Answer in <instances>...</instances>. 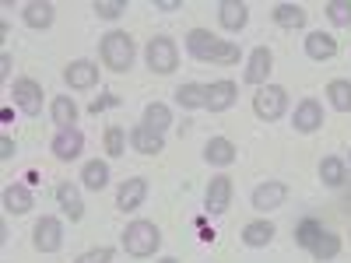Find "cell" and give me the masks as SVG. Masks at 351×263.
<instances>
[{
    "mask_svg": "<svg viewBox=\"0 0 351 263\" xmlns=\"http://www.w3.org/2000/svg\"><path fill=\"white\" fill-rule=\"evenodd\" d=\"M309 253H313L319 263L334 260V256L341 253V236H334V231H327V228H324V231H319V239H316V246H313Z\"/></svg>",
    "mask_w": 351,
    "mask_h": 263,
    "instance_id": "31",
    "label": "cell"
},
{
    "mask_svg": "<svg viewBox=\"0 0 351 263\" xmlns=\"http://www.w3.org/2000/svg\"><path fill=\"white\" fill-rule=\"evenodd\" d=\"M158 263H180V260H172V256H165V260H158Z\"/></svg>",
    "mask_w": 351,
    "mask_h": 263,
    "instance_id": "42",
    "label": "cell"
},
{
    "mask_svg": "<svg viewBox=\"0 0 351 263\" xmlns=\"http://www.w3.org/2000/svg\"><path fill=\"white\" fill-rule=\"evenodd\" d=\"M49 148H53L56 162H74V158H81V151H84V134H81L77 127L56 130V137H53Z\"/></svg>",
    "mask_w": 351,
    "mask_h": 263,
    "instance_id": "8",
    "label": "cell"
},
{
    "mask_svg": "<svg viewBox=\"0 0 351 263\" xmlns=\"http://www.w3.org/2000/svg\"><path fill=\"white\" fill-rule=\"evenodd\" d=\"M11 95H14V105H18L25 116H39V112H43V88H39L32 77H18L14 88H11Z\"/></svg>",
    "mask_w": 351,
    "mask_h": 263,
    "instance_id": "7",
    "label": "cell"
},
{
    "mask_svg": "<svg viewBox=\"0 0 351 263\" xmlns=\"http://www.w3.org/2000/svg\"><path fill=\"white\" fill-rule=\"evenodd\" d=\"M204 102H208V88L204 84H180L176 88V105L180 109H204Z\"/></svg>",
    "mask_w": 351,
    "mask_h": 263,
    "instance_id": "28",
    "label": "cell"
},
{
    "mask_svg": "<svg viewBox=\"0 0 351 263\" xmlns=\"http://www.w3.org/2000/svg\"><path fill=\"white\" fill-rule=\"evenodd\" d=\"M32 208H36V200H32V193H28V186L11 183V186L4 190V211H8V214H28Z\"/></svg>",
    "mask_w": 351,
    "mask_h": 263,
    "instance_id": "22",
    "label": "cell"
},
{
    "mask_svg": "<svg viewBox=\"0 0 351 263\" xmlns=\"http://www.w3.org/2000/svg\"><path fill=\"white\" fill-rule=\"evenodd\" d=\"M208 64H239V46H236V42H228V39H221V42L211 49Z\"/></svg>",
    "mask_w": 351,
    "mask_h": 263,
    "instance_id": "35",
    "label": "cell"
},
{
    "mask_svg": "<svg viewBox=\"0 0 351 263\" xmlns=\"http://www.w3.org/2000/svg\"><path fill=\"white\" fill-rule=\"evenodd\" d=\"M74 263H112V249L109 246H99V249H88V253H81Z\"/></svg>",
    "mask_w": 351,
    "mask_h": 263,
    "instance_id": "37",
    "label": "cell"
},
{
    "mask_svg": "<svg viewBox=\"0 0 351 263\" xmlns=\"http://www.w3.org/2000/svg\"><path fill=\"white\" fill-rule=\"evenodd\" d=\"M204 162L218 165V168L232 165V162H236V144H232L228 137H211L208 144H204Z\"/></svg>",
    "mask_w": 351,
    "mask_h": 263,
    "instance_id": "18",
    "label": "cell"
},
{
    "mask_svg": "<svg viewBox=\"0 0 351 263\" xmlns=\"http://www.w3.org/2000/svg\"><path fill=\"white\" fill-rule=\"evenodd\" d=\"M271 239H274V225H271L267 218L250 221V225L243 228V242H246L250 249H263V246H271Z\"/></svg>",
    "mask_w": 351,
    "mask_h": 263,
    "instance_id": "24",
    "label": "cell"
},
{
    "mask_svg": "<svg viewBox=\"0 0 351 263\" xmlns=\"http://www.w3.org/2000/svg\"><path fill=\"white\" fill-rule=\"evenodd\" d=\"M306 56L316 60V64L334 60V56H337V39L330 32H309L306 36Z\"/></svg>",
    "mask_w": 351,
    "mask_h": 263,
    "instance_id": "16",
    "label": "cell"
},
{
    "mask_svg": "<svg viewBox=\"0 0 351 263\" xmlns=\"http://www.w3.org/2000/svg\"><path fill=\"white\" fill-rule=\"evenodd\" d=\"M285 109H288V92L281 84H263L260 92L253 95V112L260 116V120H267V123L281 120Z\"/></svg>",
    "mask_w": 351,
    "mask_h": 263,
    "instance_id": "3",
    "label": "cell"
},
{
    "mask_svg": "<svg viewBox=\"0 0 351 263\" xmlns=\"http://www.w3.org/2000/svg\"><path fill=\"white\" fill-rule=\"evenodd\" d=\"M130 148L141 151V155H162V151H165V137L155 134V130H148L144 123H137V127L130 130Z\"/></svg>",
    "mask_w": 351,
    "mask_h": 263,
    "instance_id": "17",
    "label": "cell"
},
{
    "mask_svg": "<svg viewBox=\"0 0 351 263\" xmlns=\"http://www.w3.org/2000/svg\"><path fill=\"white\" fill-rule=\"evenodd\" d=\"M144 60H148V67L155 74H172L180 67V49H176V42L169 36H155L148 42V49H144Z\"/></svg>",
    "mask_w": 351,
    "mask_h": 263,
    "instance_id": "4",
    "label": "cell"
},
{
    "mask_svg": "<svg viewBox=\"0 0 351 263\" xmlns=\"http://www.w3.org/2000/svg\"><path fill=\"white\" fill-rule=\"evenodd\" d=\"M127 144H130V134H127L123 127H109V130H106V155H109V158L127 155Z\"/></svg>",
    "mask_w": 351,
    "mask_h": 263,
    "instance_id": "32",
    "label": "cell"
},
{
    "mask_svg": "<svg viewBox=\"0 0 351 263\" xmlns=\"http://www.w3.org/2000/svg\"><path fill=\"white\" fill-rule=\"evenodd\" d=\"M158 246H162V231H158V225L155 221H130L127 228H123V249L130 253V256H137V260H148V256H155L158 253Z\"/></svg>",
    "mask_w": 351,
    "mask_h": 263,
    "instance_id": "1",
    "label": "cell"
},
{
    "mask_svg": "<svg viewBox=\"0 0 351 263\" xmlns=\"http://www.w3.org/2000/svg\"><path fill=\"white\" fill-rule=\"evenodd\" d=\"M14 151H18V148H14V140L4 134V137H0V158H4V162H11V158H14Z\"/></svg>",
    "mask_w": 351,
    "mask_h": 263,
    "instance_id": "39",
    "label": "cell"
},
{
    "mask_svg": "<svg viewBox=\"0 0 351 263\" xmlns=\"http://www.w3.org/2000/svg\"><path fill=\"white\" fill-rule=\"evenodd\" d=\"M271 71H274V53H271L267 46H256V49L250 53V60H246L243 81H246V84H263Z\"/></svg>",
    "mask_w": 351,
    "mask_h": 263,
    "instance_id": "11",
    "label": "cell"
},
{
    "mask_svg": "<svg viewBox=\"0 0 351 263\" xmlns=\"http://www.w3.org/2000/svg\"><path fill=\"white\" fill-rule=\"evenodd\" d=\"M64 84L74 88V92H88V88H95V84H99V64H92V60H74V64H67Z\"/></svg>",
    "mask_w": 351,
    "mask_h": 263,
    "instance_id": "9",
    "label": "cell"
},
{
    "mask_svg": "<svg viewBox=\"0 0 351 263\" xmlns=\"http://www.w3.org/2000/svg\"><path fill=\"white\" fill-rule=\"evenodd\" d=\"M218 21L225 32H243L246 21H250V8L243 4V0H221L218 4Z\"/></svg>",
    "mask_w": 351,
    "mask_h": 263,
    "instance_id": "14",
    "label": "cell"
},
{
    "mask_svg": "<svg viewBox=\"0 0 351 263\" xmlns=\"http://www.w3.org/2000/svg\"><path fill=\"white\" fill-rule=\"evenodd\" d=\"M32 246L39 249V253H60V246H64V225H60V218H39L36 221V228H32Z\"/></svg>",
    "mask_w": 351,
    "mask_h": 263,
    "instance_id": "6",
    "label": "cell"
},
{
    "mask_svg": "<svg viewBox=\"0 0 351 263\" xmlns=\"http://www.w3.org/2000/svg\"><path fill=\"white\" fill-rule=\"evenodd\" d=\"M208 88V102H204V109L208 112H225L236 105V95H239V88L232 84V81H211V84H204Z\"/></svg>",
    "mask_w": 351,
    "mask_h": 263,
    "instance_id": "13",
    "label": "cell"
},
{
    "mask_svg": "<svg viewBox=\"0 0 351 263\" xmlns=\"http://www.w3.org/2000/svg\"><path fill=\"white\" fill-rule=\"evenodd\" d=\"M271 18H274V25H281V28H306V8H299V4H278L274 11H271Z\"/></svg>",
    "mask_w": 351,
    "mask_h": 263,
    "instance_id": "27",
    "label": "cell"
},
{
    "mask_svg": "<svg viewBox=\"0 0 351 263\" xmlns=\"http://www.w3.org/2000/svg\"><path fill=\"white\" fill-rule=\"evenodd\" d=\"M327 18L337 28H351V0H327Z\"/></svg>",
    "mask_w": 351,
    "mask_h": 263,
    "instance_id": "33",
    "label": "cell"
},
{
    "mask_svg": "<svg viewBox=\"0 0 351 263\" xmlns=\"http://www.w3.org/2000/svg\"><path fill=\"white\" fill-rule=\"evenodd\" d=\"M319 179H324L330 190H337V186L348 179V162L337 158V155H327L324 162H319Z\"/></svg>",
    "mask_w": 351,
    "mask_h": 263,
    "instance_id": "25",
    "label": "cell"
},
{
    "mask_svg": "<svg viewBox=\"0 0 351 263\" xmlns=\"http://www.w3.org/2000/svg\"><path fill=\"white\" fill-rule=\"evenodd\" d=\"M155 8H158V11H180L183 4H180V0H158Z\"/></svg>",
    "mask_w": 351,
    "mask_h": 263,
    "instance_id": "41",
    "label": "cell"
},
{
    "mask_svg": "<svg viewBox=\"0 0 351 263\" xmlns=\"http://www.w3.org/2000/svg\"><path fill=\"white\" fill-rule=\"evenodd\" d=\"M285 200H288V186L278 183V179L260 183V186H253V193H250V203H253V211H256V214H271V211H278Z\"/></svg>",
    "mask_w": 351,
    "mask_h": 263,
    "instance_id": "5",
    "label": "cell"
},
{
    "mask_svg": "<svg viewBox=\"0 0 351 263\" xmlns=\"http://www.w3.org/2000/svg\"><path fill=\"white\" fill-rule=\"evenodd\" d=\"M92 11H95L99 18H106V21H116V18L127 11V0H95Z\"/></svg>",
    "mask_w": 351,
    "mask_h": 263,
    "instance_id": "36",
    "label": "cell"
},
{
    "mask_svg": "<svg viewBox=\"0 0 351 263\" xmlns=\"http://www.w3.org/2000/svg\"><path fill=\"white\" fill-rule=\"evenodd\" d=\"M218 42H221V39L211 36L208 28H190V36H186V53L193 56V60H204V64H208V56H211V49H215Z\"/></svg>",
    "mask_w": 351,
    "mask_h": 263,
    "instance_id": "20",
    "label": "cell"
},
{
    "mask_svg": "<svg viewBox=\"0 0 351 263\" xmlns=\"http://www.w3.org/2000/svg\"><path fill=\"white\" fill-rule=\"evenodd\" d=\"M99 53H102V64H106L109 71L123 74V71H130V64H134V39H130L127 32H120V28H116V32L102 36Z\"/></svg>",
    "mask_w": 351,
    "mask_h": 263,
    "instance_id": "2",
    "label": "cell"
},
{
    "mask_svg": "<svg viewBox=\"0 0 351 263\" xmlns=\"http://www.w3.org/2000/svg\"><path fill=\"white\" fill-rule=\"evenodd\" d=\"M204 203H208L211 214H225L228 203H232V179L228 175H215V179L208 183V190H204Z\"/></svg>",
    "mask_w": 351,
    "mask_h": 263,
    "instance_id": "12",
    "label": "cell"
},
{
    "mask_svg": "<svg viewBox=\"0 0 351 263\" xmlns=\"http://www.w3.org/2000/svg\"><path fill=\"white\" fill-rule=\"evenodd\" d=\"M21 18H25L28 28H49L53 25V4L49 0H32V4H25Z\"/></svg>",
    "mask_w": 351,
    "mask_h": 263,
    "instance_id": "26",
    "label": "cell"
},
{
    "mask_svg": "<svg viewBox=\"0 0 351 263\" xmlns=\"http://www.w3.org/2000/svg\"><path fill=\"white\" fill-rule=\"evenodd\" d=\"M327 102L337 109V112H351V81L337 77L327 84Z\"/></svg>",
    "mask_w": 351,
    "mask_h": 263,
    "instance_id": "30",
    "label": "cell"
},
{
    "mask_svg": "<svg viewBox=\"0 0 351 263\" xmlns=\"http://www.w3.org/2000/svg\"><path fill=\"white\" fill-rule=\"evenodd\" d=\"M319 221H313V218H306V221H299V228H295V242L302 246V249H313L316 246V239H319Z\"/></svg>",
    "mask_w": 351,
    "mask_h": 263,
    "instance_id": "34",
    "label": "cell"
},
{
    "mask_svg": "<svg viewBox=\"0 0 351 263\" xmlns=\"http://www.w3.org/2000/svg\"><path fill=\"white\" fill-rule=\"evenodd\" d=\"M144 197H148V179H127L120 183V190H116V208H120L123 214L127 211H137Z\"/></svg>",
    "mask_w": 351,
    "mask_h": 263,
    "instance_id": "15",
    "label": "cell"
},
{
    "mask_svg": "<svg viewBox=\"0 0 351 263\" xmlns=\"http://www.w3.org/2000/svg\"><path fill=\"white\" fill-rule=\"evenodd\" d=\"M112 105H120V99H116V95H102V99H95L92 105H88V112L99 116V112H106V109H112Z\"/></svg>",
    "mask_w": 351,
    "mask_h": 263,
    "instance_id": "38",
    "label": "cell"
},
{
    "mask_svg": "<svg viewBox=\"0 0 351 263\" xmlns=\"http://www.w3.org/2000/svg\"><path fill=\"white\" fill-rule=\"evenodd\" d=\"M81 186L84 190H92V193H99V190H106L109 186V162H84V168H81Z\"/></svg>",
    "mask_w": 351,
    "mask_h": 263,
    "instance_id": "23",
    "label": "cell"
},
{
    "mask_svg": "<svg viewBox=\"0 0 351 263\" xmlns=\"http://www.w3.org/2000/svg\"><path fill=\"white\" fill-rule=\"evenodd\" d=\"M291 127H295L299 134H316L319 127H324V105H319L316 99H302L295 105V116H291Z\"/></svg>",
    "mask_w": 351,
    "mask_h": 263,
    "instance_id": "10",
    "label": "cell"
},
{
    "mask_svg": "<svg viewBox=\"0 0 351 263\" xmlns=\"http://www.w3.org/2000/svg\"><path fill=\"white\" fill-rule=\"evenodd\" d=\"M169 123H172L169 105H162V102H148V105H144V127H148V130L165 134V130H169Z\"/></svg>",
    "mask_w": 351,
    "mask_h": 263,
    "instance_id": "29",
    "label": "cell"
},
{
    "mask_svg": "<svg viewBox=\"0 0 351 263\" xmlns=\"http://www.w3.org/2000/svg\"><path fill=\"white\" fill-rule=\"evenodd\" d=\"M53 197H56V203H60V211H64L71 221H81V218H84V203H81V190H77V186L60 183V186L53 190Z\"/></svg>",
    "mask_w": 351,
    "mask_h": 263,
    "instance_id": "19",
    "label": "cell"
},
{
    "mask_svg": "<svg viewBox=\"0 0 351 263\" xmlns=\"http://www.w3.org/2000/svg\"><path fill=\"white\" fill-rule=\"evenodd\" d=\"M49 116H53L56 130H67V127L77 123V102H74L71 95H56V99L49 102Z\"/></svg>",
    "mask_w": 351,
    "mask_h": 263,
    "instance_id": "21",
    "label": "cell"
},
{
    "mask_svg": "<svg viewBox=\"0 0 351 263\" xmlns=\"http://www.w3.org/2000/svg\"><path fill=\"white\" fill-rule=\"evenodd\" d=\"M348 165H351V155H348Z\"/></svg>",
    "mask_w": 351,
    "mask_h": 263,
    "instance_id": "43",
    "label": "cell"
},
{
    "mask_svg": "<svg viewBox=\"0 0 351 263\" xmlns=\"http://www.w3.org/2000/svg\"><path fill=\"white\" fill-rule=\"evenodd\" d=\"M11 74V53H0V81H8Z\"/></svg>",
    "mask_w": 351,
    "mask_h": 263,
    "instance_id": "40",
    "label": "cell"
}]
</instances>
